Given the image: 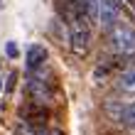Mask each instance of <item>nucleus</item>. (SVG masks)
<instances>
[{
  "label": "nucleus",
  "instance_id": "obj_1",
  "mask_svg": "<svg viewBox=\"0 0 135 135\" xmlns=\"http://www.w3.org/2000/svg\"><path fill=\"white\" fill-rule=\"evenodd\" d=\"M108 44L115 57H135V27L128 22H115L108 30Z\"/></svg>",
  "mask_w": 135,
  "mask_h": 135
},
{
  "label": "nucleus",
  "instance_id": "obj_2",
  "mask_svg": "<svg viewBox=\"0 0 135 135\" xmlns=\"http://www.w3.org/2000/svg\"><path fill=\"white\" fill-rule=\"evenodd\" d=\"M69 47H71V52L76 54V57H86L91 49V25H89V20L84 17H76L74 22H69Z\"/></svg>",
  "mask_w": 135,
  "mask_h": 135
},
{
  "label": "nucleus",
  "instance_id": "obj_3",
  "mask_svg": "<svg viewBox=\"0 0 135 135\" xmlns=\"http://www.w3.org/2000/svg\"><path fill=\"white\" fill-rule=\"evenodd\" d=\"M106 113L110 120L120 123V125H128V128H135V101H108L106 103Z\"/></svg>",
  "mask_w": 135,
  "mask_h": 135
},
{
  "label": "nucleus",
  "instance_id": "obj_4",
  "mask_svg": "<svg viewBox=\"0 0 135 135\" xmlns=\"http://www.w3.org/2000/svg\"><path fill=\"white\" fill-rule=\"evenodd\" d=\"M30 74H32V76L27 79V93H30V98L47 106V103L54 98V84L47 81L44 76H37L35 71H30Z\"/></svg>",
  "mask_w": 135,
  "mask_h": 135
},
{
  "label": "nucleus",
  "instance_id": "obj_5",
  "mask_svg": "<svg viewBox=\"0 0 135 135\" xmlns=\"http://www.w3.org/2000/svg\"><path fill=\"white\" fill-rule=\"evenodd\" d=\"M120 15H123V0H98V25L106 32L115 22H120Z\"/></svg>",
  "mask_w": 135,
  "mask_h": 135
},
{
  "label": "nucleus",
  "instance_id": "obj_6",
  "mask_svg": "<svg viewBox=\"0 0 135 135\" xmlns=\"http://www.w3.org/2000/svg\"><path fill=\"white\" fill-rule=\"evenodd\" d=\"M22 118H25L27 125H42V123H49V110H47L44 103H37V101H30L25 108L20 110Z\"/></svg>",
  "mask_w": 135,
  "mask_h": 135
},
{
  "label": "nucleus",
  "instance_id": "obj_7",
  "mask_svg": "<svg viewBox=\"0 0 135 135\" xmlns=\"http://www.w3.org/2000/svg\"><path fill=\"white\" fill-rule=\"evenodd\" d=\"M57 15L59 20L69 25V22H74L76 17H81V5H79V0H57Z\"/></svg>",
  "mask_w": 135,
  "mask_h": 135
},
{
  "label": "nucleus",
  "instance_id": "obj_8",
  "mask_svg": "<svg viewBox=\"0 0 135 135\" xmlns=\"http://www.w3.org/2000/svg\"><path fill=\"white\" fill-rule=\"evenodd\" d=\"M47 57H49V52H47L44 44H32L27 49V54H25V66H27V71H37L39 66H44Z\"/></svg>",
  "mask_w": 135,
  "mask_h": 135
},
{
  "label": "nucleus",
  "instance_id": "obj_9",
  "mask_svg": "<svg viewBox=\"0 0 135 135\" xmlns=\"http://www.w3.org/2000/svg\"><path fill=\"white\" fill-rule=\"evenodd\" d=\"M115 91L125 98H135V66L125 69L115 81Z\"/></svg>",
  "mask_w": 135,
  "mask_h": 135
},
{
  "label": "nucleus",
  "instance_id": "obj_10",
  "mask_svg": "<svg viewBox=\"0 0 135 135\" xmlns=\"http://www.w3.org/2000/svg\"><path fill=\"white\" fill-rule=\"evenodd\" d=\"M79 5H81V12L84 17L89 20V25H98V0H79Z\"/></svg>",
  "mask_w": 135,
  "mask_h": 135
},
{
  "label": "nucleus",
  "instance_id": "obj_11",
  "mask_svg": "<svg viewBox=\"0 0 135 135\" xmlns=\"http://www.w3.org/2000/svg\"><path fill=\"white\" fill-rule=\"evenodd\" d=\"M27 133H30V135H64L59 128H52L49 123H42V125H27Z\"/></svg>",
  "mask_w": 135,
  "mask_h": 135
},
{
  "label": "nucleus",
  "instance_id": "obj_12",
  "mask_svg": "<svg viewBox=\"0 0 135 135\" xmlns=\"http://www.w3.org/2000/svg\"><path fill=\"white\" fill-rule=\"evenodd\" d=\"M5 52H7V57H10V59H15V57H17V47H15V42H7Z\"/></svg>",
  "mask_w": 135,
  "mask_h": 135
},
{
  "label": "nucleus",
  "instance_id": "obj_13",
  "mask_svg": "<svg viewBox=\"0 0 135 135\" xmlns=\"http://www.w3.org/2000/svg\"><path fill=\"white\" fill-rule=\"evenodd\" d=\"M123 3H128V5L133 7V10H135V0H123Z\"/></svg>",
  "mask_w": 135,
  "mask_h": 135
},
{
  "label": "nucleus",
  "instance_id": "obj_14",
  "mask_svg": "<svg viewBox=\"0 0 135 135\" xmlns=\"http://www.w3.org/2000/svg\"><path fill=\"white\" fill-rule=\"evenodd\" d=\"M0 7H3V0H0Z\"/></svg>",
  "mask_w": 135,
  "mask_h": 135
}]
</instances>
